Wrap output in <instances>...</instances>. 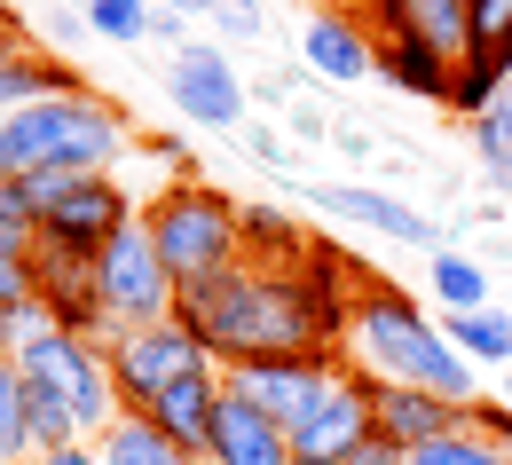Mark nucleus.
Returning <instances> with one entry per match:
<instances>
[{"label":"nucleus","instance_id":"obj_44","mask_svg":"<svg viewBox=\"0 0 512 465\" xmlns=\"http://www.w3.org/2000/svg\"><path fill=\"white\" fill-rule=\"evenodd\" d=\"M308 8H316V16H323V8H355V0H308Z\"/></svg>","mask_w":512,"mask_h":465},{"label":"nucleus","instance_id":"obj_3","mask_svg":"<svg viewBox=\"0 0 512 465\" xmlns=\"http://www.w3.org/2000/svg\"><path fill=\"white\" fill-rule=\"evenodd\" d=\"M245 205L213 182H166L158 198L142 205V229L158 245V261L174 268V284H197V276H221V268L245 261V229H237Z\"/></svg>","mask_w":512,"mask_h":465},{"label":"nucleus","instance_id":"obj_34","mask_svg":"<svg viewBox=\"0 0 512 465\" xmlns=\"http://www.w3.org/2000/svg\"><path fill=\"white\" fill-rule=\"evenodd\" d=\"M245 158L268 166V174H292V142H284L276 127H245Z\"/></svg>","mask_w":512,"mask_h":465},{"label":"nucleus","instance_id":"obj_11","mask_svg":"<svg viewBox=\"0 0 512 465\" xmlns=\"http://www.w3.org/2000/svg\"><path fill=\"white\" fill-rule=\"evenodd\" d=\"M347 355H253V363H229L221 371V387H237V395H253L268 418H284V434L308 418V402L331 387V371H339Z\"/></svg>","mask_w":512,"mask_h":465},{"label":"nucleus","instance_id":"obj_35","mask_svg":"<svg viewBox=\"0 0 512 465\" xmlns=\"http://www.w3.org/2000/svg\"><path fill=\"white\" fill-rule=\"evenodd\" d=\"M40 40H32V24H24V8L16 0H0V64H16V56H32Z\"/></svg>","mask_w":512,"mask_h":465},{"label":"nucleus","instance_id":"obj_42","mask_svg":"<svg viewBox=\"0 0 512 465\" xmlns=\"http://www.w3.org/2000/svg\"><path fill=\"white\" fill-rule=\"evenodd\" d=\"M489 64L505 71V87H512V32H505V40H497V56H489Z\"/></svg>","mask_w":512,"mask_h":465},{"label":"nucleus","instance_id":"obj_21","mask_svg":"<svg viewBox=\"0 0 512 465\" xmlns=\"http://www.w3.org/2000/svg\"><path fill=\"white\" fill-rule=\"evenodd\" d=\"M434 300H442L449 316H481V308H497V292H489V268L473 261V253H434Z\"/></svg>","mask_w":512,"mask_h":465},{"label":"nucleus","instance_id":"obj_36","mask_svg":"<svg viewBox=\"0 0 512 465\" xmlns=\"http://www.w3.org/2000/svg\"><path fill=\"white\" fill-rule=\"evenodd\" d=\"M24 300H40V284H32V261H0V308H24Z\"/></svg>","mask_w":512,"mask_h":465},{"label":"nucleus","instance_id":"obj_29","mask_svg":"<svg viewBox=\"0 0 512 465\" xmlns=\"http://www.w3.org/2000/svg\"><path fill=\"white\" fill-rule=\"evenodd\" d=\"M32 40H40V48H56V56H64V48H79V40H95V32H87V8H71V0H56V8H40V24H32Z\"/></svg>","mask_w":512,"mask_h":465},{"label":"nucleus","instance_id":"obj_32","mask_svg":"<svg viewBox=\"0 0 512 465\" xmlns=\"http://www.w3.org/2000/svg\"><path fill=\"white\" fill-rule=\"evenodd\" d=\"M142 158H158V166H166V182H197V158H190V142H182V134H142Z\"/></svg>","mask_w":512,"mask_h":465},{"label":"nucleus","instance_id":"obj_5","mask_svg":"<svg viewBox=\"0 0 512 465\" xmlns=\"http://www.w3.org/2000/svg\"><path fill=\"white\" fill-rule=\"evenodd\" d=\"M95 292H103V308H111V324L119 332H150V324H174V268L158 261V245H150V229L127 221L103 253H95Z\"/></svg>","mask_w":512,"mask_h":465},{"label":"nucleus","instance_id":"obj_28","mask_svg":"<svg viewBox=\"0 0 512 465\" xmlns=\"http://www.w3.org/2000/svg\"><path fill=\"white\" fill-rule=\"evenodd\" d=\"M512 32V0H465V56H497Z\"/></svg>","mask_w":512,"mask_h":465},{"label":"nucleus","instance_id":"obj_40","mask_svg":"<svg viewBox=\"0 0 512 465\" xmlns=\"http://www.w3.org/2000/svg\"><path fill=\"white\" fill-rule=\"evenodd\" d=\"M32 465H103V450L95 442H64V450H40Z\"/></svg>","mask_w":512,"mask_h":465},{"label":"nucleus","instance_id":"obj_39","mask_svg":"<svg viewBox=\"0 0 512 465\" xmlns=\"http://www.w3.org/2000/svg\"><path fill=\"white\" fill-rule=\"evenodd\" d=\"M339 465H410V458H402L394 442H379V434H371L363 450H347V458H339Z\"/></svg>","mask_w":512,"mask_h":465},{"label":"nucleus","instance_id":"obj_8","mask_svg":"<svg viewBox=\"0 0 512 465\" xmlns=\"http://www.w3.org/2000/svg\"><path fill=\"white\" fill-rule=\"evenodd\" d=\"M127 221H142V205L127 198V182L119 174H71L64 190L48 198V213H40V245H64V253H103Z\"/></svg>","mask_w":512,"mask_h":465},{"label":"nucleus","instance_id":"obj_31","mask_svg":"<svg viewBox=\"0 0 512 465\" xmlns=\"http://www.w3.org/2000/svg\"><path fill=\"white\" fill-rule=\"evenodd\" d=\"M213 32L221 40H260L268 32V8L260 0H213Z\"/></svg>","mask_w":512,"mask_h":465},{"label":"nucleus","instance_id":"obj_41","mask_svg":"<svg viewBox=\"0 0 512 465\" xmlns=\"http://www.w3.org/2000/svg\"><path fill=\"white\" fill-rule=\"evenodd\" d=\"M150 8H166V16H182V24H190V16H213V0H150Z\"/></svg>","mask_w":512,"mask_h":465},{"label":"nucleus","instance_id":"obj_48","mask_svg":"<svg viewBox=\"0 0 512 465\" xmlns=\"http://www.w3.org/2000/svg\"><path fill=\"white\" fill-rule=\"evenodd\" d=\"M505 316H512V292H505Z\"/></svg>","mask_w":512,"mask_h":465},{"label":"nucleus","instance_id":"obj_6","mask_svg":"<svg viewBox=\"0 0 512 465\" xmlns=\"http://www.w3.org/2000/svg\"><path fill=\"white\" fill-rule=\"evenodd\" d=\"M111 387H119V410L127 418H150V402L166 395L174 379H190L197 363H213L182 324H150V332H119L111 347Z\"/></svg>","mask_w":512,"mask_h":465},{"label":"nucleus","instance_id":"obj_20","mask_svg":"<svg viewBox=\"0 0 512 465\" xmlns=\"http://www.w3.org/2000/svg\"><path fill=\"white\" fill-rule=\"evenodd\" d=\"M442 332H449V347H457L473 371H481V363H489V371H512V316H505V308H481V316H449Z\"/></svg>","mask_w":512,"mask_h":465},{"label":"nucleus","instance_id":"obj_10","mask_svg":"<svg viewBox=\"0 0 512 465\" xmlns=\"http://www.w3.org/2000/svg\"><path fill=\"white\" fill-rule=\"evenodd\" d=\"M32 284H40V308L56 316V332L95 339V347H111V339H119L111 308H103V292H95V261H87V253L32 245Z\"/></svg>","mask_w":512,"mask_h":465},{"label":"nucleus","instance_id":"obj_27","mask_svg":"<svg viewBox=\"0 0 512 465\" xmlns=\"http://www.w3.org/2000/svg\"><path fill=\"white\" fill-rule=\"evenodd\" d=\"M87 32H95V40H119V48H142L150 0H95V8H87Z\"/></svg>","mask_w":512,"mask_h":465},{"label":"nucleus","instance_id":"obj_23","mask_svg":"<svg viewBox=\"0 0 512 465\" xmlns=\"http://www.w3.org/2000/svg\"><path fill=\"white\" fill-rule=\"evenodd\" d=\"M95 450H103V465H197V458H182V450H174L150 418H119Z\"/></svg>","mask_w":512,"mask_h":465},{"label":"nucleus","instance_id":"obj_25","mask_svg":"<svg viewBox=\"0 0 512 465\" xmlns=\"http://www.w3.org/2000/svg\"><path fill=\"white\" fill-rule=\"evenodd\" d=\"M0 465H32V426H24V371L0 363Z\"/></svg>","mask_w":512,"mask_h":465},{"label":"nucleus","instance_id":"obj_26","mask_svg":"<svg viewBox=\"0 0 512 465\" xmlns=\"http://www.w3.org/2000/svg\"><path fill=\"white\" fill-rule=\"evenodd\" d=\"M410 465H512V450L489 442V434H473V426H457V434H442V442L410 450Z\"/></svg>","mask_w":512,"mask_h":465},{"label":"nucleus","instance_id":"obj_37","mask_svg":"<svg viewBox=\"0 0 512 465\" xmlns=\"http://www.w3.org/2000/svg\"><path fill=\"white\" fill-rule=\"evenodd\" d=\"M284 127L300 134V142H331V119H323V103H300V95H292V111H284Z\"/></svg>","mask_w":512,"mask_h":465},{"label":"nucleus","instance_id":"obj_7","mask_svg":"<svg viewBox=\"0 0 512 465\" xmlns=\"http://www.w3.org/2000/svg\"><path fill=\"white\" fill-rule=\"evenodd\" d=\"M166 103H174L190 127L245 134V103H253V87H245V71L229 64V48L190 40L182 56H166Z\"/></svg>","mask_w":512,"mask_h":465},{"label":"nucleus","instance_id":"obj_47","mask_svg":"<svg viewBox=\"0 0 512 465\" xmlns=\"http://www.w3.org/2000/svg\"><path fill=\"white\" fill-rule=\"evenodd\" d=\"M71 8H95V0H71Z\"/></svg>","mask_w":512,"mask_h":465},{"label":"nucleus","instance_id":"obj_46","mask_svg":"<svg viewBox=\"0 0 512 465\" xmlns=\"http://www.w3.org/2000/svg\"><path fill=\"white\" fill-rule=\"evenodd\" d=\"M505 402H512V371H505Z\"/></svg>","mask_w":512,"mask_h":465},{"label":"nucleus","instance_id":"obj_17","mask_svg":"<svg viewBox=\"0 0 512 465\" xmlns=\"http://www.w3.org/2000/svg\"><path fill=\"white\" fill-rule=\"evenodd\" d=\"M465 426V402L449 395H426V387H379V442H394L402 458L410 450H426V442H442Z\"/></svg>","mask_w":512,"mask_h":465},{"label":"nucleus","instance_id":"obj_14","mask_svg":"<svg viewBox=\"0 0 512 465\" xmlns=\"http://www.w3.org/2000/svg\"><path fill=\"white\" fill-rule=\"evenodd\" d=\"M300 64L316 71V79H339V87L379 79V32L363 24V8H323V16H308V32H300Z\"/></svg>","mask_w":512,"mask_h":465},{"label":"nucleus","instance_id":"obj_15","mask_svg":"<svg viewBox=\"0 0 512 465\" xmlns=\"http://www.w3.org/2000/svg\"><path fill=\"white\" fill-rule=\"evenodd\" d=\"M205 465H292V434H284V418H268L253 395L221 387V418H213Z\"/></svg>","mask_w":512,"mask_h":465},{"label":"nucleus","instance_id":"obj_19","mask_svg":"<svg viewBox=\"0 0 512 465\" xmlns=\"http://www.w3.org/2000/svg\"><path fill=\"white\" fill-rule=\"evenodd\" d=\"M379 79L394 87V95H410V103H449L457 56H449V48H434V40L394 32V40H379Z\"/></svg>","mask_w":512,"mask_h":465},{"label":"nucleus","instance_id":"obj_16","mask_svg":"<svg viewBox=\"0 0 512 465\" xmlns=\"http://www.w3.org/2000/svg\"><path fill=\"white\" fill-rule=\"evenodd\" d=\"M213 418H221V363H197L190 379H174L166 395L150 402V426L182 450V458L205 465V450H213Z\"/></svg>","mask_w":512,"mask_h":465},{"label":"nucleus","instance_id":"obj_33","mask_svg":"<svg viewBox=\"0 0 512 465\" xmlns=\"http://www.w3.org/2000/svg\"><path fill=\"white\" fill-rule=\"evenodd\" d=\"M465 426L512 450V402H505V395H497V402H489V395H473V402H465Z\"/></svg>","mask_w":512,"mask_h":465},{"label":"nucleus","instance_id":"obj_9","mask_svg":"<svg viewBox=\"0 0 512 465\" xmlns=\"http://www.w3.org/2000/svg\"><path fill=\"white\" fill-rule=\"evenodd\" d=\"M379 434V379L363 363H339L331 387L308 402V418L292 426V458H347Z\"/></svg>","mask_w":512,"mask_h":465},{"label":"nucleus","instance_id":"obj_22","mask_svg":"<svg viewBox=\"0 0 512 465\" xmlns=\"http://www.w3.org/2000/svg\"><path fill=\"white\" fill-rule=\"evenodd\" d=\"M465 142H473V158H481L489 198H512V95L497 103V111H481V119L465 127Z\"/></svg>","mask_w":512,"mask_h":465},{"label":"nucleus","instance_id":"obj_38","mask_svg":"<svg viewBox=\"0 0 512 465\" xmlns=\"http://www.w3.org/2000/svg\"><path fill=\"white\" fill-rule=\"evenodd\" d=\"M331 150H347V158H379V134H371V127H331Z\"/></svg>","mask_w":512,"mask_h":465},{"label":"nucleus","instance_id":"obj_2","mask_svg":"<svg viewBox=\"0 0 512 465\" xmlns=\"http://www.w3.org/2000/svg\"><path fill=\"white\" fill-rule=\"evenodd\" d=\"M134 150V127L119 103L103 95H71V103H24L8 111V174H119V158Z\"/></svg>","mask_w":512,"mask_h":465},{"label":"nucleus","instance_id":"obj_18","mask_svg":"<svg viewBox=\"0 0 512 465\" xmlns=\"http://www.w3.org/2000/svg\"><path fill=\"white\" fill-rule=\"evenodd\" d=\"M237 229H245V268H260V276H292V268L308 261V245H316L292 205H268V198L245 205Z\"/></svg>","mask_w":512,"mask_h":465},{"label":"nucleus","instance_id":"obj_13","mask_svg":"<svg viewBox=\"0 0 512 465\" xmlns=\"http://www.w3.org/2000/svg\"><path fill=\"white\" fill-rule=\"evenodd\" d=\"M371 284H379V276L355 261L347 245H331V237H316V245H308V261H300V292H308V308H316L323 347H347L355 308H363V292H371Z\"/></svg>","mask_w":512,"mask_h":465},{"label":"nucleus","instance_id":"obj_1","mask_svg":"<svg viewBox=\"0 0 512 465\" xmlns=\"http://www.w3.org/2000/svg\"><path fill=\"white\" fill-rule=\"evenodd\" d=\"M347 363H363L379 387H426V395L473 402V363L449 347V332L402 292V284H371L347 332Z\"/></svg>","mask_w":512,"mask_h":465},{"label":"nucleus","instance_id":"obj_12","mask_svg":"<svg viewBox=\"0 0 512 465\" xmlns=\"http://www.w3.org/2000/svg\"><path fill=\"white\" fill-rule=\"evenodd\" d=\"M316 198V213H331L339 229H371V237H394V245H418V253H442L434 237V221L418 213V205H402L394 190H379V182H316L308 190Z\"/></svg>","mask_w":512,"mask_h":465},{"label":"nucleus","instance_id":"obj_24","mask_svg":"<svg viewBox=\"0 0 512 465\" xmlns=\"http://www.w3.org/2000/svg\"><path fill=\"white\" fill-rule=\"evenodd\" d=\"M505 95H512V87H505V71L489 64V56H457V79H449V103H442V111H457V119L473 127V119L497 111Z\"/></svg>","mask_w":512,"mask_h":465},{"label":"nucleus","instance_id":"obj_4","mask_svg":"<svg viewBox=\"0 0 512 465\" xmlns=\"http://www.w3.org/2000/svg\"><path fill=\"white\" fill-rule=\"evenodd\" d=\"M16 371H24V379H40V387H56V395L71 402V418H79V434H87V442H103V434L127 418V410H119V387H111V355H103L95 339L40 332V339H24Z\"/></svg>","mask_w":512,"mask_h":465},{"label":"nucleus","instance_id":"obj_45","mask_svg":"<svg viewBox=\"0 0 512 465\" xmlns=\"http://www.w3.org/2000/svg\"><path fill=\"white\" fill-rule=\"evenodd\" d=\"M292 465H339V458H292Z\"/></svg>","mask_w":512,"mask_h":465},{"label":"nucleus","instance_id":"obj_43","mask_svg":"<svg viewBox=\"0 0 512 465\" xmlns=\"http://www.w3.org/2000/svg\"><path fill=\"white\" fill-rule=\"evenodd\" d=\"M0 182H8V119H0Z\"/></svg>","mask_w":512,"mask_h":465},{"label":"nucleus","instance_id":"obj_30","mask_svg":"<svg viewBox=\"0 0 512 465\" xmlns=\"http://www.w3.org/2000/svg\"><path fill=\"white\" fill-rule=\"evenodd\" d=\"M32 245H40V221L0 190V261H32Z\"/></svg>","mask_w":512,"mask_h":465}]
</instances>
